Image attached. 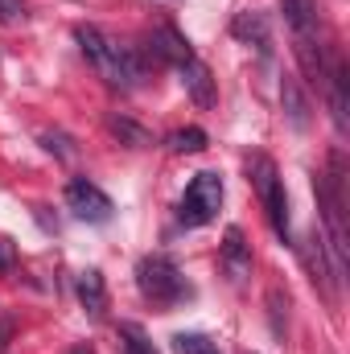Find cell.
<instances>
[{
    "mask_svg": "<svg viewBox=\"0 0 350 354\" xmlns=\"http://www.w3.org/2000/svg\"><path fill=\"white\" fill-rule=\"evenodd\" d=\"M75 41H79V50L91 58V66L111 83L116 91H132L145 83V58L136 54V50H124V46H116L103 29H95V25H79L75 29Z\"/></svg>",
    "mask_w": 350,
    "mask_h": 354,
    "instance_id": "cell-1",
    "label": "cell"
},
{
    "mask_svg": "<svg viewBox=\"0 0 350 354\" xmlns=\"http://www.w3.org/2000/svg\"><path fill=\"white\" fill-rule=\"evenodd\" d=\"M136 288L145 292V301H153L161 309H169L185 297V280L169 256H145L136 264Z\"/></svg>",
    "mask_w": 350,
    "mask_h": 354,
    "instance_id": "cell-2",
    "label": "cell"
},
{
    "mask_svg": "<svg viewBox=\"0 0 350 354\" xmlns=\"http://www.w3.org/2000/svg\"><path fill=\"white\" fill-rule=\"evenodd\" d=\"M219 206H223V177L206 169V174H198L185 185V194L177 202V218L185 227H206L219 214Z\"/></svg>",
    "mask_w": 350,
    "mask_h": 354,
    "instance_id": "cell-3",
    "label": "cell"
},
{
    "mask_svg": "<svg viewBox=\"0 0 350 354\" xmlns=\"http://www.w3.org/2000/svg\"><path fill=\"white\" fill-rule=\"evenodd\" d=\"M66 206L75 210V218H83V223H107L111 218V198L99 189V185H91L87 177H75L71 185H66Z\"/></svg>",
    "mask_w": 350,
    "mask_h": 354,
    "instance_id": "cell-4",
    "label": "cell"
},
{
    "mask_svg": "<svg viewBox=\"0 0 350 354\" xmlns=\"http://www.w3.org/2000/svg\"><path fill=\"white\" fill-rule=\"evenodd\" d=\"M301 256H305V268H309V280H313V288L326 297V301H334V288H338V276H334V268H330V252H326V235L322 231H313L309 239H305V248H301Z\"/></svg>",
    "mask_w": 350,
    "mask_h": 354,
    "instance_id": "cell-5",
    "label": "cell"
},
{
    "mask_svg": "<svg viewBox=\"0 0 350 354\" xmlns=\"http://www.w3.org/2000/svg\"><path fill=\"white\" fill-rule=\"evenodd\" d=\"M219 260H223V272H227V280H231V284H243V280L252 276V243L243 239V231H239V227H227Z\"/></svg>",
    "mask_w": 350,
    "mask_h": 354,
    "instance_id": "cell-6",
    "label": "cell"
},
{
    "mask_svg": "<svg viewBox=\"0 0 350 354\" xmlns=\"http://www.w3.org/2000/svg\"><path fill=\"white\" fill-rule=\"evenodd\" d=\"M149 54H153V62H169V66H181V62H190V58H194L190 41L177 33L174 25L153 29V37H149Z\"/></svg>",
    "mask_w": 350,
    "mask_h": 354,
    "instance_id": "cell-7",
    "label": "cell"
},
{
    "mask_svg": "<svg viewBox=\"0 0 350 354\" xmlns=\"http://www.w3.org/2000/svg\"><path fill=\"white\" fill-rule=\"evenodd\" d=\"M177 75H181V87H185V95H190L198 107H214V79H210L206 62L190 58V62H181V66H177Z\"/></svg>",
    "mask_w": 350,
    "mask_h": 354,
    "instance_id": "cell-8",
    "label": "cell"
},
{
    "mask_svg": "<svg viewBox=\"0 0 350 354\" xmlns=\"http://www.w3.org/2000/svg\"><path fill=\"white\" fill-rule=\"evenodd\" d=\"M293 54L309 83H326V54L317 46V33H293Z\"/></svg>",
    "mask_w": 350,
    "mask_h": 354,
    "instance_id": "cell-9",
    "label": "cell"
},
{
    "mask_svg": "<svg viewBox=\"0 0 350 354\" xmlns=\"http://www.w3.org/2000/svg\"><path fill=\"white\" fill-rule=\"evenodd\" d=\"M248 181L256 185L260 202H268L276 189H284V185H280V174H276V161H272V157H264V153L248 157Z\"/></svg>",
    "mask_w": 350,
    "mask_h": 354,
    "instance_id": "cell-10",
    "label": "cell"
},
{
    "mask_svg": "<svg viewBox=\"0 0 350 354\" xmlns=\"http://www.w3.org/2000/svg\"><path fill=\"white\" fill-rule=\"evenodd\" d=\"M231 33L239 37V41H248V46H260V50H268V41H272V29H268V17L264 12H239L235 21H231Z\"/></svg>",
    "mask_w": 350,
    "mask_h": 354,
    "instance_id": "cell-11",
    "label": "cell"
},
{
    "mask_svg": "<svg viewBox=\"0 0 350 354\" xmlns=\"http://www.w3.org/2000/svg\"><path fill=\"white\" fill-rule=\"evenodd\" d=\"M79 301H83V309H87L91 317H103V309H107V288H103V276L87 268L83 276H79Z\"/></svg>",
    "mask_w": 350,
    "mask_h": 354,
    "instance_id": "cell-12",
    "label": "cell"
},
{
    "mask_svg": "<svg viewBox=\"0 0 350 354\" xmlns=\"http://www.w3.org/2000/svg\"><path fill=\"white\" fill-rule=\"evenodd\" d=\"M280 99H284V115H288V124H293V128H309V99L301 95L297 79H284V83H280Z\"/></svg>",
    "mask_w": 350,
    "mask_h": 354,
    "instance_id": "cell-13",
    "label": "cell"
},
{
    "mask_svg": "<svg viewBox=\"0 0 350 354\" xmlns=\"http://www.w3.org/2000/svg\"><path fill=\"white\" fill-rule=\"evenodd\" d=\"M107 128H111V136H116L120 145H128V149H149V145H153V132L140 128V124L128 120V115H111Z\"/></svg>",
    "mask_w": 350,
    "mask_h": 354,
    "instance_id": "cell-14",
    "label": "cell"
},
{
    "mask_svg": "<svg viewBox=\"0 0 350 354\" xmlns=\"http://www.w3.org/2000/svg\"><path fill=\"white\" fill-rule=\"evenodd\" d=\"M280 12H284V21H288L293 33H313V25H317L313 0H280Z\"/></svg>",
    "mask_w": 350,
    "mask_h": 354,
    "instance_id": "cell-15",
    "label": "cell"
},
{
    "mask_svg": "<svg viewBox=\"0 0 350 354\" xmlns=\"http://www.w3.org/2000/svg\"><path fill=\"white\" fill-rule=\"evenodd\" d=\"M330 107H334L338 132H347V66H334L330 75Z\"/></svg>",
    "mask_w": 350,
    "mask_h": 354,
    "instance_id": "cell-16",
    "label": "cell"
},
{
    "mask_svg": "<svg viewBox=\"0 0 350 354\" xmlns=\"http://www.w3.org/2000/svg\"><path fill=\"white\" fill-rule=\"evenodd\" d=\"M264 210H268V218H272V231L288 243V198H284V189H276V194L264 202Z\"/></svg>",
    "mask_w": 350,
    "mask_h": 354,
    "instance_id": "cell-17",
    "label": "cell"
},
{
    "mask_svg": "<svg viewBox=\"0 0 350 354\" xmlns=\"http://www.w3.org/2000/svg\"><path fill=\"white\" fill-rule=\"evenodd\" d=\"M169 149L174 153H202L206 149V132L202 128H181V132L169 136Z\"/></svg>",
    "mask_w": 350,
    "mask_h": 354,
    "instance_id": "cell-18",
    "label": "cell"
},
{
    "mask_svg": "<svg viewBox=\"0 0 350 354\" xmlns=\"http://www.w3.org/2000/svg\"><path fill=\"white\" fill-rule=\"evenodd\" d=\"M174 351L177 354H219V346L206 334H174Z\"/></svg>",
    "mask_w": 350,
    "mask_h": 354,
    "instance_id": "cell-19",
    "label": "cell"
},
{
    "mask_svg": "<svg viewBox=\"0 0 350 354\" xmlns=\"http://www.w3.org/2000/svg\"><path fill=\"white\" fill-rule=\"evenodd\" d=\"M120 338H124V346H128V354H157V346L149 342V334L140 330V326H120Z\"/></svg>",
    "mask_w": 350,
    "mask_h": 354,
    "instance_id": "cell-20",
    "label": "cell"
},
{
    "mask_svg": "<svg viewBox=\"0 0 350 354\" xmlns=\"http://www.w3.org/2000/svg\"><path fill=\"white\" fill-rule=\"evenodd\" d=\"M42 145H46L50 153H58V157H75L71 140H66V136H58V132H46V136H42Z\"/></svg>",
    "mask_w": 350,
    "mask_h": 354,
    "instance_id": "cell-21",
    "label": "cell"
},
{
    "mask_svg": "<svg viewBox=\"0 0 350 354\" xmlns=\"http://www.w3.org/2000/svg\"><path fill=\"white\" fill-rule=\"evenodd\" d=\"M0 21H4V25L25 21V0H0Z\"/></svg>",
    "mask_w": 350,
    "mask_h": 354,
    "instance_id": "cell-22",
    "label": "cell"
},
{
    "mask_svg": "<svg viewBox=\"0 0 350 354\" xmlns=\"http://www.w3.org/2000/svg\"><path fill=\"white\" fill-rule=\"evenodd\" d=\"M17 260V252H12V239H0V272H8Z\"/></svg>",
    "mask_w": 350,
    "mask_h": 354,
    "instance_id": "cell-23",
    "label": "cell"
},
{
    "mask_svg": "<svg viewBox=\"0 0 350 354\" xmlns=\"http://www.w3.org/2000/svg\"><path fill=\"white\" fill-rule=\"evenodd\" d=\"M8 338H12V322H0V351H8Z\"/></svg>",
    "mask_w": 350,
    "mask_h": 354,
    "instance_id": "cell-24",
    "label": "cell"
}]
</instances>
